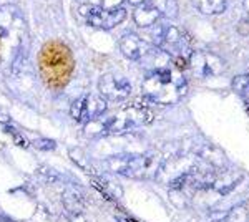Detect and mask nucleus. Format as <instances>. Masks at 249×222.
I'll list each match as a JSON object with an SVG mask.
<instances>
[{"instance_id": "obj_1", "label": "nucleus", "mask_w": 249, "mask_h": 222, "mask_svg": "<svg viewBox=\"0 0 249 222\" xmlns=\"http://www.w3.org/2000/svg\"><path fill=\"white\" fill-rule=\"evenodd\" d=\"M38 65L48 86L62 88L73 73V55L62 42H48L38 55Z\"/></svg>"}, {"instance_id": "obj_2", "label": "nucleus", "mask_w": 249, "mask_h": 222, "mask_svg": "<svg viewBox=\"0 0 249 222\" xmlns=\"http://www.w3.org/2000/svg\"><path fill=\"white\" fill-rule=\"evenodd\" d=\"M186 82L179 73H173L170 70L153 71L144 80V95L160 103L176 102L183 95Z\"/></svg>"}, {"instance_id": "obj_3", "label": "nucleus", "mask_w": 249, "mask_h": 222, "mask_svg": "<svg viewBox=\"0 0 249 222\" xmlns=\"http://www.w3.org/2000/svg\"><path fill=\"white\" fill-rule=\"evenodd\" d=\"M27 38V23L14 7L0 9V45H9L14 56L22 50Z\"/></svg>"}, {"instance_id": "obj_4", "label": "nucleus", "mask_w": 249, "mask_h": 222, "mask_svg": "<svg viewBox=\"0 0 249 222\" xmlns=\"http://www.w3.org/2000/svg\"><path fill=\"white\" fill-rule=\"evenodd\" d=\"M151 111L142 104H131L123 110H118L111 116H108L105 121V130L113 133H123L133 128L143 126L151 121Z\"/></svg>"}, {"instance_id": "obj_5", "label": "nucleus", "mask_w": 249, "mask_h": 222, "mask_svg": "<svg viewBox=\"0 0 249 222\" xmlns=\"http://www.w3.org/2000/svg\"><path fill=\"white\" fill-rule=\"evenodd\" d=\"M80 12L85 15L87 22L90 23L91 27L102 28V30H110V28L116 27L124 18L123 9L107 10V9H100V7L87 5Z\"/></svg>"}, {"instance_id": "obj_6", "label": "nucleus", "mask_w": 249, "mask_h": 222, "mask_svg": "<svg viewBox=\"0 0 249 222\" xmlns=\"http://www.w3.org/2000/svg\"><path fill=\"white\" fill-rule=\"evenodd\" d=\"M107 104L102 98L96 96H83V98L77 100L71 106V116L75 120L87 123V121L96 118L98 115H102L105 111Z\"/></svg>"}, {"instance_id": "obj_7", "label": "nucleus", "mask_w": 249, "mask_h": 222, "mask_svg": "<svg viewBox=\"0 0 249 222\" xmlns=\"http://www.w3.org/2000/svg\"><path fill=\"white\" fill-rule=\"evenodd\" d=\"M130 83L113 73L103 75L100 80V91L108 100H123L130 95Z\"/></svg>"}, {"instance_id": "obj_8", "label": "nucleus", "mask_w": 249, "mask_h": 222, "mask_svg": "<svg viewBox=\"0 0 249 222\" xmlns=\"http://www.w3.org/2000/svg\"><path fill=\"white\" fill-rule=\"evenodd\" d=\"M156 17V10L155 9H150V7H140L135 14V18L140 25H148L151 23Z\"/></svg>"}, {"instance_id": "obj_9", "label": "nucleus", "mask_w": 249, "mask_h": 222, "mask_svg": "<svg viewBox=\"0 0 249 222\" xmlns=\"http://www.w3.org/2000/svg\"><path fill=\"white\" fill-rule=\"evenodd\" d=\"M120 3H122V0H90V5L100 7V9H107V10L118 9Z\"/></svg>"}, {"instance_id": "obj_10", "label": "nucleus", "mask_w": 249, "mask_h": 222, "mask_svg": "<svg viewBox=\"0 0 249 222\" xmlns=\"http://www.w3.org/2000/svg\"><path fill=\"white\" fill-rule=\"evenodd\" d=\"M130 2H133V3H140V2H143V0H130Z\"/></svg>"}, {"instance_id": "obj_11", "label": "nucleus", "mask_w": 249, "mask_h": 222, "mask_svg": "<svg viewBox=\"0 0 249 222\" xmlns=\"http://www.w3.org/2000/svg\"><path fill=\"white\" fill-rule=\"evenodd\" d=\"M126 222H136V221H131V219H128Z\"/></svg>"}]
</instances>
